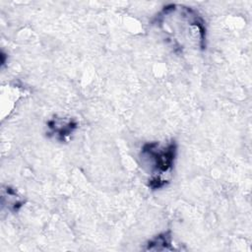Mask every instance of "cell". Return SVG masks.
I'll list each match as a JSON object with an SVG mask.
<instances>
[{"label": "cell", "mask_w": 252, "mask_h": 252, "mask_svg": "<svg viewBox=\"0 0 252 252\" xmlns=\"http://www.w3.org/2000/svg\"><path fill=\"white\" fill-rule=\"evenodd\" d=\"M170 245H171V233L170 231H164L155 236L151 241H149L146 249L156 250V251L172 250L173 248L170 247Z\"/></svg>", "instance_id": "cell-3"}, {"label": "cell", "mask_w": 252, "mask_h": 252, "mask_svg": "<svg viewBox=\"0 0 252 252\" xmlns=\"http://www.w3.org/2000/svg\"><path fill=\"white\" fill-rule=\"evenodd\" d=\"M47 128L48 135L54 136L60 142H65L78 128V122L74 118L55 116L47 121Z\"/></svg>", "instance_id": "cell-2"}, {"label": "cell", "mask_w": 252, "mask_h": 252, "mask_svg": "<svg viewBox=\"0 0 252 252\" xmlns=\"http://www.w3.org/2000/svg\"><path fill=\"white\" fill-rule=\"evenodd\" d=\"M176 144L174 141L161 145L158 142L147 143L143 146L141 158L146 165L150 166L152 177L149 179V187L153 190L159 189L167 183L163 174L171 171L176 157Z\"/></svg>", "instance_id": "cell-1"}]
</instances>
